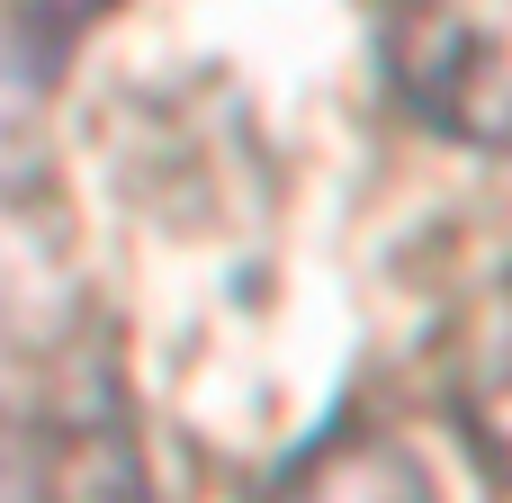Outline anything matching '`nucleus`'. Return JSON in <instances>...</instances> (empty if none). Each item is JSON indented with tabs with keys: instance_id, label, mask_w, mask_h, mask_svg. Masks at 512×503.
Listing matches in <instances>:
<instances>
[{
	"instance_id": "f257e3e1",
	"label": "nucleus",
	"mask_w": 512,
	"mask_h": 503,
	"mask_svg": "<svg viewBox=\"0 0 512 503\" xmlns=\"http://www.w3.org/2000/svg\"><path fill=\"white\" fill-rule=\"evenodd\" d=\"M378 54L405 117L468 153H512V0H387Z\"/></svg>"
},
{
	"instance_id": "f03ea898",
	"label": "nucleus",
	"mask_w": 512,
	"mask_h": 503,
	"mask_svg": "<svg viewBox=\"0 0 512 503\" xmlns=\"http://www.w3.org/2000/svg\"><path fill=\"white\" fill-rule=\"evenodd\" d=\"M36 503H153L144 450L126 432V405L108 378H90V396H63L36 432Z\"/></svg>"
},
{
	"instance_id": "7ed1b4c3",
	"label": "nucleus",
	"mask_w": 512,
	"mask_h": 503,
	"mask_svg": "<svg viewBox=\"0 0 512 503\" xmlns=\"http://www.w3.org/2000/svg\"><path fill=\"white\" fill-rule=\"evenodd\" d=\"M252 503H441V495H432V468H423V450L405 432H387V423H333Z\"/></svg>"
},
{
	"instance_id": "20e7f679",
	"label": "nucleus",
	"mask_w": 512,
	"mask_h": 503,
	"mask_svg": "<svg viewBox=\"0 0 512 503\" xmlns=\"http://www.w3.org/2000/svg\"><path fill=\"white\" fill-rule=\"evenodd\" d=\"M468 432L495 450V468H512V288L495 297V315H486V333H477V351H468Z\"/></svg>"
}]
</instances>
